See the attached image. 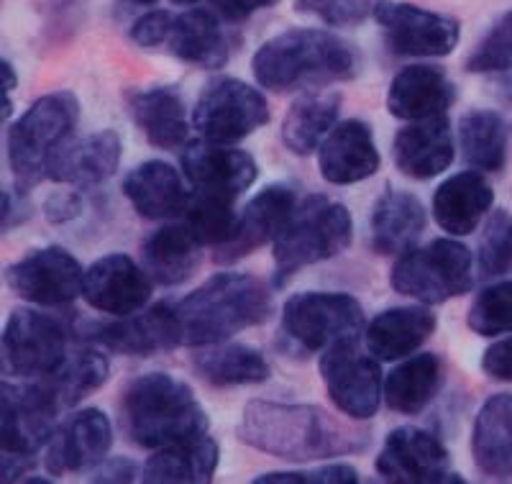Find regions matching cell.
<instances>
[{
    "mask_svg": "<svg viewBox=\"0 0 512 484\" xmlns=\"http://www.w3.org/2000/svg\"><path fill=\"white\" fill-rule=\"evenodd\" d=\"M354 223L346 205L326 195H308L274 241V285L285 287L300 269L344 254Z\"/></svg>",
    "mask_w": 512,
    "mask_h": 484,
    "instance_id": "cell-5",
    "label": "cell"
},
{
    "mask_svg": "<svg viewBox=\"0 0 512 484\" xmlns=\"http://www.w3.org/2000/svg\"><path fill=\"white\" fill-rule=\"evenodd\" d=\"M392 290L425 305L461 298L474 287L472 251L461 241L436 239L400 254L390 275Z\"/></svg>",
    "mask_w": 512,
    "mask_h": 484,
    "instance_id": "cell-7",
    "label": "cell"
},
{
    "mask_svg": "<svg viewBox=\"0 0 512 484\" xmlns=\"http://www.w3.org/2000/svg\"><path fill=\"white\" fill-rule=\"evenodd\" d=\"M512 67V11L497 21L477 44L469 59L466 70L469 72H505Z\"/></svg>",
    "mask_w": 512,
    "mask_h": 484,
    "instance_id": "cell-42",
    "label": "cell"
},
{
    "mask_svg": "<svg viewBox=\"0 0 512 484\" xmlns=\"http://www.w3.org/2000/svg\"><path fill=\"white\" fill-rule=\"evenodd\" d=\"M374 21L382 26L384 41L400 57H446L459 44V21L425 11L413 3L377 0Z\"/></svg>",
    "mask_w": 512,
    "mask_h": 484,
    "instance_id": "cell-13",
    "label": "cell"
},
{
    "mask_svg": "<svg viewBox=\"0 0 512 484\" xmlns=\"http://www.w3.org/2000/svg\"><path fill=\"white\" fill-rule=\"evenodd\" d=\"M121 423L141 449H164L208 433V415L182 380L164 372L141 374L121 395Z\"/></svg>",
    "mask_w": 512,
    "mask_h": 484,
    "instance_id": "cell-4",
    "label": "cell"
},
{
    "mask_svg": "<svg viewBox=\"0 0 512 484\" xmlns=\"http://www.w3.org/2000/svg\"><path fill=\"white\" fill-rule=\"evenodd\" d=\"M425 231V208L413 193L384 190L369 218L372 249L382 257H400L415 246Z\"/></svg>",
    "mask_w": 512,
    "mask_h": 484,
    "instance_id": "cell-29",
    "label": "cell"
},
{
    "mask_svg": "<svg viewBox=\"0 0 512 484\" xmlns=\"http://www.w3.org/2000/svg\"><path fill=\"white\" fill-rule=\"evenodd\" d=\"M123 3H131V6H152L157 0H123Z\"/></svg>",
    "mask_w": 512,
    "mask_h": 484,
    "instance_id": "cell-52",
    "label": "cell"
},
{
    "mask_svg": "<svg viewBox=\"0 0 512 484\" xmlns=\"http://www.w3.org/2000/svg\"><path fill=\"white\" fill-rule=\"evenodd\" d=\"M320 377L328 397L351 420H369L382 403V367L374 354H364L356 339L341 341L320 356Z\"/></svg>",
    "mask_w": 512,
    "mask_h": 484,
    "instance_id": "cell-10",
    "label": "cell"
},
{
    "mask_svg": "<svg viewBox=\"0 0 512 484\" xmlns=\"http://www.w3.org/2000/svg\"><path fill=\"white\" fill-rule=\"evenodd\" d=\"M164 49L180 62L200 70H221L228 62V39L218 16L208 8L177 13Z\"/></svg>",
    "mask_w": 512,
    "mask_h": 484,
    "instance_id": "cell-30",
    "label": "cell"
},
{
    "mask_svg": "<svg viewBox=\"0 0 512 484\" xmlns=\"http://www.w3.org/2000/svg\"><path fill=\"white\" fill-rule=\"evenodd\" d=\"M182 172L195 190L228 195L239 200L259 177V164L251 154L231 149V144H216L200 136L187 141L180 154Z\"/></svg>",
    "mask_w": 512,
    "mask_h": 484,
    "instance_id": "cell-16",
    "label": "cell"
},
{
    "mask_svg": "<svg viewBox=\"0 0 512 484\" xmlns=\"http://www.w3.org/2000/svg\"><path fill=\"white\" fill-rule=\"evenodd\" d=\"M6 282L18 298L36 305H70L82 295L80 262L62 246L29 251L24 259L6 269Z\"/></svg>",
    "mask_w": 512,
    "mask_h": 484,
    "instance_id": "cell-15",
    "label": "cell"
},
{
    "mask_svg": "<svg viewBox=\"0 0 512 484\" xmlns=\"http://www.w3.org/2000/svg\"><path fill=\"white\" fill-rule=\"evenodd\" d=\"M461 154L479 172H502L507 159V126L500 113L487 108L466 111L459 121Z\"/></svg>",
    "mask_w": 512,
    "mask_h": 484,
    "instance_id": "cell-37",
    "label": "cell"
},
{
    "mask_svg": "<svg viewBox=\"0 0 512 484\" xmlns=\"http://www.w3.org/2000/svg\"><path fill=\"white\" fill-rule=\"evenodd\" d=\"M318 164L323 180L331 185H354L379 172L382 157L374 144L372 126L359 118L336 123L318 149Z\"/></svg>",
    "mask_w": 512,
    "mask_h": 484,
    "instance_id": "cell-21",
    "label": "cell"
},
{
    "mask_svg": "<svg viewBox=\"0 0 512 484\" xmlns=\"http://www.w3.org/2000/svg\"><path fill=\"white\" fill-rule=\"evenodd\" d=\"M192 367L210 387L262 385L272 374L262 351L246 344H226V341L200 346L198 354L192 356Z\"/></svg>",
    "mask_w": 512,
    "mask_h": 484,
    "instance_id": "cell-34",
    "label": "cell"
},
{
    "mask_svg": "<svg viewBox=\"0 0 512 484\" xmlns=\"http://www.w3.org/2000/svg\"><path fill=\"white\" fill-rule=\"evenodd\" d=\"M472 456L489 479H512V395H492L472 428Z\"/></svg>",
    "mask_w": 512,
    "mask_h": 484,
    "instance_id": "cell-31",
    "label": "cell"
},
{
    "mask_svg": "<svg viewBox=\"0 0 512 484\" xmlns=\"http://www.w3.org/2000/svg\"><path fill=\"white\" fill-rule=\"evenodd\" d=\"M200 244L185 223H167L141 244V262L157 285L177 287L195 275Z\"/></svg>",
    "mask_w": 512,
    "mask_h": 484,
    "instance_id": "cell-32",
    "label": "cell"
},
{
    "mask_svg": "<svg viewBox=\"0 0 512 484\" xmlns=\"http://www.w3.org/2000/svg\"><path fill=\"white\" fill-rule=\"evenodd\" d=\"M105 380H108V359L95 349L70 351L52 374L41 377L62 410L75 408L90 392L103 387Z\"/></svg>",
    "mask_w": 512,
    "mask_h": 484,
    "instance_id": "cell-38",
    "label": "cell"
},
{
    "mask_svg": "<svg viewBox=\"0 0 512 484\" xmlns=\"http://www.w3.org/2000/svg\"><path fill=\"white\" fill-rule=\"evenodd\" d=\"M269 123V103L244 80L221 77L208 82L192 108V126L203 139L236 144Z\"/></svg>",
    "mask_w": 512,
    "mask_h": 484,
    "instance_id": "cell-9",
    "label": "cell"
},
{
    "mask_svg": "<svg viewBox=\"0 0 512 484\" xmlns=\"http://www.w3.org/2000/svg\"><path fill=\"white\" fill-rule=\"evenodd\" d=\"M456 103L454 82L436 65L402 67L387 90V111L400 121L446 116Z\"/></svg>",
    "mask_w": 512,
    "mask_h": 484,
    "instance_id": "cell-23",
    "label": "cell"
},
{
    "mask_svg": "<svg viewBox=\"0 0 512 484\" xmlns=\"http://www.w3.org/2000/svg\"><path fill=\"white\" fill-rule=\"evenodd\" d=\"M479 275L484 280L512 275V213L495 210L479 241Z\"/></svg>",
    "mask_w": 512,
    "mask_h": 484,
    "instance_id": "cell-41",
    "label": "cell"
},
{
    "mask_svg": "<svg viewBox=\"0 0 512 484\" xmlns=\"http://www.w3.org/2000/svg\"><path fill=\"white\" fill-rule=\"evenodd\" d=\"M29 216H31L29 193L18 190V187L6 190V193H3V231H11V228L21 226Z\"/></svg>",
    "mask_w": 512,
    "mask_h": 484,
    "instance_id": "cell-49",
    "label": "cell"
},
{
    "mask_svg": "<svg viewBox=\"0 0 512 484\" xmlns=\"http://www.w3.org/2000/svg\"><path fill=\"white\" fill-rule=\"evenodd\" d=\"M93 339L121 356H157L182 346L175 305L167 303L141 308L139 313L123 315L121 321L98 326Z\"/></svg>",
    "mask_w": 512,
    "mask_h": 484,
    "instance_id": "cell-19",
    "label": "cell"
},
{
    "mask_svg": "<svg viewBox=\"0 0 512 484\" xmlns=\"http://www.w3.org/2000/svg\"><path fill=\"white\" fill-rule=\"evenodd\" d=\"M128 113L146 136V141L164 152H175L187 144L190 123H187L185 100L169 85L131 90L128 93Z\"/></svg>",
    "mask_w": 512,
    "mask_h": 484,
    "instance_id": "cell-27",
    "label": "cell"
},
{
    "mask_svg": "<svg viewBox=\"0 0 512 484\" xmlns=\"http://www.w3.org/2000/svg\"><path fill=\"white\" fill-rule=\"evenodd\" d=\"M364 323V308L346 292H300L282 308V339L292 349L315 354L359 339Z\"/></svg>",
    "mask_w": 512,
    "mask_h": 484,
    "instance_id": "cell-8",
    "label": "cell"
},
{
    "mask_svg": "<svg viewBox=\"0 0 512 484\" xmlns=\"http://www.w3.org/2000/svg\"><path fill=\"white\" fill-rule=\"evenodd\" d=\"M374 467L384 482L395 484L464 482L451 472V456L441 438L413 426L395 428L387 436Z\"/></svg>",
    "mask_w": 512,
    "mask_h": 484,
    "instance_id": "cell-14",
    "label": "cell"
},
{
    "mask_svg": "<svg viewBox=\"0 0 512 484\" xmlns=\"http://www.w3.org/2000/svg\"><path fill=\"white\" fill-rule=\"evenodd\" d=\"M0 444L3 454L34 456L57 431L59 403L44 382L0 387Z\"/></svg>",
    "mask_w": 512,
    "mask_h": 484,
    "instance_id": "cell-11",
    "label": "cell"
},
{
    "mask_svg": "<svg viewBox=\"0 0 512 484\" xmlns=\"http://www.w3.org/2000/svg\"><path fill=\"white\" fill-rule=\"evenodd\" d=\"M182 346L228 341L251 326L272 318V292L262 280L244 272H221L175 305Z\"/></svg>",
    "mask_w": 512,
    "mask_h": 484,
    "instance_id": "cell-3",
    "label": "cell"
},
{
    "mask_svg": "<svg viewBox=\"0 0 512 484\" xmlns=\"http://www.w3.org/2000/svg\"><path fill=\"white\" fill-rule=\"evenodd\" d=\"M454 131L448 116L410 121L392 141V157L397 170L410 180H433L454 162Z\"/></svg>",
    "mask_w": 512,
    "mask_h": 484,
    "instance_id": "cell-22",
    "label": "cell"
},
{
    "mask_svg": "<svg viewBox=\"0 0 512 484\" xmlns=\"http://www.w3.org/2000/svg\"><path fill=\"white\" fill-rule=\"evenodd\" d=\"M251 72L272 93L326 88L359 75V57L349 41L320 29H290L256 49Z\"/></svg>",
    "mask_w": 512,
    "mask_h": 484,
    "instance_id": "cell-2",
    "label": "cell"
},
{
    "mask_svg": "<svg viewBox=\"0 0 512 484\" xmlns=\"http://www.w3.org/2000/svg\"><path fill=\"white\" fill-rule=\"evenodd\" d=\"M338 111H341V95L333 90L300 95L282 121V144L297 157H308L336 129Z\"/></svg>",
    "mask_w": 512,
    "mask_h": 484,
    "instance_id": "cell-35",
    "label": "cell"
},
{
    "mask_svg": "<svg viewBox=\"0 0 512 484\" xmlns=\"http://www.w3.org/2000/svg\"><path fill=\"white\" fill-rule=\"evenodd\" d=\"M239 438L251 449L303 464L359 454L372 441V431L333 418L318 405L251 400L241 413Z\"/></svg>",
    "mask_w": 512,
    "mask_h": 484,
    "instance_id": "cell-1",
    "label": "cell"
},
{
    "mask_svg": "<svg viewBox=\"0 0 512 484\" xmlns=\"http://www.w3.org/2000/svg\"><path fill=\"white\" fill-rule=\"evenodd\" d=\"M80 118V103L72 93H49L36 100L8 129V164L18 190L29 193L47 177L49 159L72 139Z\"/></svg>",
    "mask_w": 512,
    "mask_h": 484,
    "instance_id": "cell-6",
    "label": "cell"
},
{
    "mask_svg": "<svg viewBox=\"0 0 512 484\" xmlns=\"http://www.w3.org/2000/svg\"><path fill=\"white\" fill-rule=\"evenodd\" d=\"M443 364L436 354L410 356L384 382V400L400 415H418L436 400Z\"/></svg>",
    "mask_w": 512,
    "mask_h": 484,
    "instance_id": "cell-36",
    "label": "cell"
},
{
    "mask_svg": "<svg viewBox=\"0 0 512 484\" xmlns=\"http://www.w3.org/2000/svg\"><path fill=\"white\" fill-rule=\"evenodd\" d=\"M121 136L105 129L98 134L70 139L49 159L47 177L72 187H95L113 177L121 162Z\"/></svg>",
    "mask_w": 512,
    "mask_h": 484,
    "instance_id": "cell-24",
    "label": "cell"
},
{
    "mask_svg": "<svg viewBox=\"0 0 512 484\" xmlns=\"http://www.w3.org/2000/svg\"><path fill=\"white\" fill-rule=\"evenodd\" d=\"M172 21L175 16L169 11H149L141 18L134 21V29H131V39H134L136 47L141 49H159L167 44L169 29H172Z\"/></svg>",
    "mask_w": 512,
    "mask_h": 484,
    "instance_id": "cell-45",
    "label": "cell"
},
{
    "mask_svg": "<svg viewBox=\"0 0 512 484\" xmlns=\"http://www.w3.org/2000/svg\"><path fill=\"white\" fill-rule=\"evenodd\" d=\"M482 369L489 380L512 382V336L497 341L484 351Z\"/></svg>",
    "mask_w": 512,
    "mask_h": 484,
    "instance_id": "cell-47",
    "label": "cell"
},
{
    "mask_svg": "<svg viewBox=\"0 0 512 484\" xmlns=\"http://www.w3.org/2000/svg\"><path fill=\"white\" fill-rule=\"evenodd\" d=\"M297 13L320 18L328 26H354L374 13L372 0H295Z\"/></svg>",
    "mask_w": 512,
    "mask_h": 484,
    "instance_id": "cell-43",
    "label": "cell"
},
{
    "mask_svg": "<svg viewBox=\"0 0 512 484\" xmlns=\"http://www.w3.org/2000/svg\"><path fill=\"white\" fill-rule=\"evenodd\" d=\"M152 282L149 272L141 269L131 257L108 254L85 272L82 298L100 313L123 318V315L139 313L149 303Z\"/></svg>",
    "mask_w": 512,
    "mask_h": 484,
    "instance_id": "cell-17",
    "label": "cell"
},
{
    "mask_svg": "<svg viewBox=\"0 0 512 484\" xmlns=\"http://www.w3.org/2000/svg\"><path fill=\"white\" fill-rule=\"evenodd\" d=\"M172 3H177V6H198L200 0H172ZM208 3L218 16L228 18V21H244V18L254 16L256 11L277 6L280 0H208Z\"/></svg>",
    "mask_w": 512,
    "mask_h": 484,
    "instance_id": "cell-46",
    "label": "cell"
},
{
    "mask_svg": "<svg viewBox=\"0 0 512 484\" xmlns=\"http://www.w3.org/2000/svg\"><path fill=\"white\" fill-rule=\"evenodd\" d=\"M221 449L213 438H192L182 444L154 449L141 469L146 484H205L213 479Z\"/></svg>",
    "mask_w": 512,
    "mask_h": 484,
    "instance_id": "cell-33",
    "label": "cell"
},
{
    "mask_svg": "<svg viewBox=\"0 0 512 484\" xmlns=\"http://www.w3.org/2000/svg\"><path fill=\"white\" fill-rule=\"evenodd\" d=\"M0 85H3V90H0V95H3V121H8V116H11V93L16 90L18 85V77L16 72H13V65L8 62V59H3L0 62Z\"/></svg>",
    "mask_w": 512,
    "mask_h": 484,
    "instance_id": "cell-51",
    "label": "cell"
},
{
    "mask_svg": "<svg viewBox=\"0 0 512 484\" xmlns=\"http://www.w3.org/2000/svg\"><path fill=\"white\" fill-rule=\"evenodd\" d=\"M44 213H47L49 223H67L82 213L80 195L67 190V193H54L52 198L44 203Z\"/></svg>",
    "mask_w": 512,
    "mask_h": 484,
    "instance_id": "cell-48",
    "label": "cell"
},
{
    "mask_svg": "<svg viewBox=\"0 0 512 484\" xmlns=\"http://www.w3.org/2000/svg\"><path fill=\"white\" fill-rule=\"evenodd\" d=\"M136 477H139V467H136L134 461L123 459V456H113L108 461H100L93 482H134Z\"/></svg>",
    "mask_w": 512,
    "mask_h": 484,
    "instance_id": "cell-50",
    "label": "cell"
},
{
    "mask_svg": "<svg viewBox=\"0 0 512 484\" xmlns=\"http://www.w3.org/2000/svg\"><path fill=\"white\" fill-rule=\"evenodd\" d=\"M123 195L141 218L149 221H167L185 213L190 200L180 172L167 162L149 159L141 162L136 170L123 177Z\"/></svg>",
    "mask_w": 512,
    "mask_h": 484,
    "instance_id": "cell-28",
    "label": "cell"
},
{
    "mask_svg": "<svg viewBox=\"0 0 512 484\" xmlns=\"http://www.w3.org/2000/svg\"><path fill=\"white\" fill-rule=\"evenodd\" d=\"M466 323L477 336H502L512 331V280L489 285L474 298Z\"/></svg>",
    "mask_w": 512,
    "mask_h": 484,
    "instance_id": "cell-40",
    "label": "cell"
},
{
    "mask_svg": "<svg viewBox=\"0 0 512 484\" xmlns=\"http://www.w3.org/2000/svg\"><path fill=\"white\" fill-rule=\"evenodd\" d=\"M297 208L295 190L287 185H267L262 193L246 203L244 213L236 223V234L223 246H216L213 259L218 264H233L249 257L251 251L262 249L269 241H277V236L285 231L287 221Z\"/></svg>",
    "mask_w": 512,
    "mask_h": 484,
    "instance_id": "cell-18",
    "label": "cell"
},
{
    "mask_svg": "<svg viewBox=\"0 0 512 484\" xmlns=\"http://www.w3.org/2000/svg\"><path fill=\"white\" fill-rule=\"evenodd\" d=\"M495 203V190L479 170L459 172L443 180L433 193V216L451 236H469Z\"/></svg>",
    "mask_w": 512,
    "mask_h": 484,
    "instance_id": "cell-25",
    "label": "cell"
},
{
    "mask_svg": "<svg viewBox=\"0 0 512 484\" xmlns=\"http://www.w3.org/2000/svg\"><path fill=\"white\" fill-rule=\"evenodd\" d=\"M436 326V313L423 305L387 308L369 323L364 341L369 354L377 356L379 362H400L431 339Z\"/></svg>",
    "mask_w": 512,
    "mask_h": 484,
    "instance_id": "cell-26",
    "label": "cell"
},
{
    "mask_svg": "<svg viewBox=\"0 0 512 484\" xmlns=\"http://www.w3.org/2000/svg\"><path fill=\"white\" fill-rule=\"evenodd\" d=\"M67 349V328L47 313L36 310H13L3 331V369L16 377H47L64 356Z\"/></svg>",
    "mask_w": 512,
    "mask_h": 484,
    "instance_id": "cell-12",
    "label": "cell"
},
{
    "mask_svg": "<svg viewBox=\"0 0 512 484\" xmlns=\"http://www.w3.org/2000/svg\"><path fill=\"white\" fill-rule=\"evenodd\" d=\"M359 472L349 464H328L305 472H269L256 477L254 484H356Z\"/></svg>",
    "mask_w": 512,
    "mask_h": 484,
    "instance_id": "cell-44",
    "label": "cell"
},
{
    "mask_svg": "<svg viewBox=\"0 0 512 484\" xmlns=\"http://www.w3.org/2000/svg\"><path fill=\"white\" fill-rule=\"evenodd\" d=\"M233 203L236 200L228 198V195L195 190L185 205L182 223L190 228L200 244L216 249V246H223L226 241H231V236L236 234L239 216L233 210Z\"/></svg>",
    "mask_w": 512,
    "mask_h": 484,
    "instance_id": "cell-39",
    "label": "cell"
},
{
    "mask_svg": "<svg viewBox=\"0 0 512 484\" xmlns=\"http://www.w3.org/2000/svg\"><path fill=\"white\" fill-rule=\"evenodd\" d=\"M113 444L111 420L103 410L88 408L72 415L47 444V469L52 474L82 472L105 461Z\"/></svg>",
    "mask_w": 512,
    "mask_h": 484,
    "instance_id": "cell-20",
    "label": "cell"
}]
</instances>
